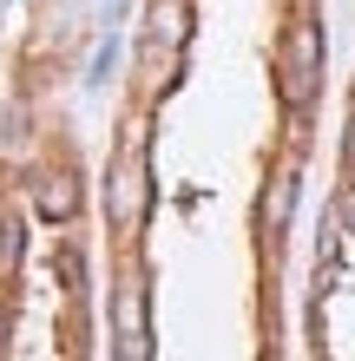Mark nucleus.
<instances>
[{
  "label": "nucleus",
  "mask_w": 355,
  "mask_h": 361,
  "mask_svg": "<svg viewBox=\"0 0 355 361\" xmlns=\"http://www.w3.org/2000/svg\"><path fill=\"white\" fill-rule=\"evenodd\" d=\"M277 86H283V105L303 112L323 86V27L316 20H296L283 33V53H277Z\"/></svg>",
  "instance_id": "f257e3e1"
},
{
  "label": "nucleus",
  "mask_w": 355,
  "mask_h": 361,
  "mask_svg": "<svg viewBox=\"0 0 355 361\" xmlns=\"http://www.w3.org/2000/svg\"><path fill=\"white\" fill-rule=\"evenodd\" d=\"M106 210H112V224H119V230H138V224H145V152H138V138L125 145V158L112 164Z\"/></svg>",
  "instance_id": "f03ea898"
},
{
  "label": "nucleus",
  "mask_w": 355,
  "mask_h": 361,
  "mask_svg": "<svg viewBox=\"0 0 355 361\" xmlns=\"http://www.w3.org/2000/svg\"><path fill=\"white\" fill-rule=\"evenodd\" d=\"M33 204H40V217H53V224L79 217V184H73V171H33Z\"/></svg>",
  "instance_id": "7ed1b4c3"
},
{
  "label": "nucleus",
  "mask_w": 355,
  "mask_h": 361,
  "mask_svg": "<svg viewBox=\"0 0 355 361\" xmlns=\"http://www.w3.org/2000/svg\"><path fill=\"white\" fill-rule=\"evenodd\" d=\"M119 355H145V289H119Z\"/></svg>",
  "instance_id": "20e7f679"
},
{
  "label": "nucleus",
  "mask_w": 355,
  "mask_h": 361,
  "mask_svg": "<svg viewBox=\"0 0 355 361\" xmlns=\"http://www.w3.org/2000/svg\"><path fill=\"white\" fill-rule=\"evenodd\" d=\"M289 204H296V171H277L270 190H263V230H270V237L289 224Z\"/></svg>",
  "instance_id": "39448f33"
},
{
  "label": "nucleus",
  "mask_w": 355,
  "mask_h": 361,
  "mask_svg": "<svg viewBox=\"0 0 355 361\" xmlns=\"http://www.w3.org/2000/svg\"><path fill=\"white\" fill-rule=\"evenodd\" d=\"M184 20H191L184 0H158V7H152V33L164 39V47H178V39H184Z\"/></svg>",
  "instance_id": "423d86ee"
},
{
  "label": "nucleus",
  "mask_w": 355,
  "mask_h": 361,
  "mask_svg": "<svg viewBox=\"0 0 355 361\" xmlns=\"http://www.w3.org/2000/svg\"><path fill=\"white\" fill-rule=\"evenodd\" d=\"M342 178L355 184V118H349V132H342Z\"/></svg>",
  "instance_id": "0eeeda50"
},
{
  "label": "nucleus",
  "mask_w": 355,
  "mask_h": 361,
  "mask_svg": "<svg viewBox=\"0 0 355 361\" xmlns=\"http://www.w3.org/2000/svg\"><path fill=\"white\" fill-rule=\"evenodd\" d=\"M59 276H66V289H79V283H86V269H79V257H73V250L59 257Z\"/></svg>",
  "instance_id": "6e6552de"
},
{
  "label": "nucleus",
  "mask_w": 355,
  "mask_h": 361,
  "mask_svg": "<svg viewBox=\"0 0 355 361\" xmlns=\"http://www.w3.org/2000/svg\"><path fill=\"white\" fill-rule=\"evenodd\" d=\"M119 361H145V355H119Z\"/></svg>",
  "instance_id": "1a4fd4ad"
}]
</instances>
